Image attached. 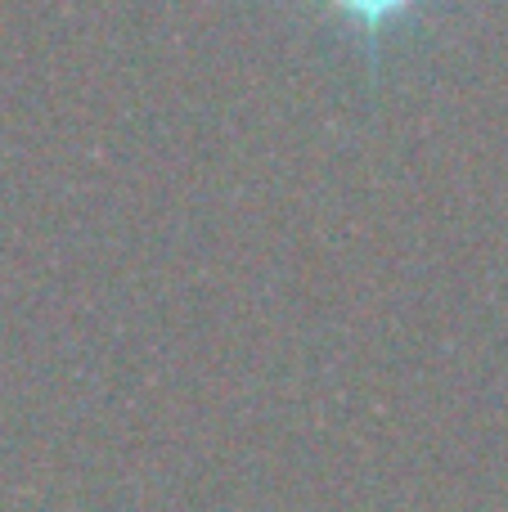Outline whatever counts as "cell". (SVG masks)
<instances>
[{
    "label": "cell",
    "instance_id": "obj_1",
    "mask_svg": "<svg viewBox=\"0 0 508 512\" xmlns=\"http://www.w3.org/2000/svg\"><path fill=\"white\" fill-rule=\"evenodd\" d=\"M329 5L338 9L342 23L360 36L369 68L378 72V63H383V36L392 32L396 23H405V18H410L423 0H329Z\"/></svg>",
    "mask_w": 508,
    "mask_h": 512
}]
</instances>
